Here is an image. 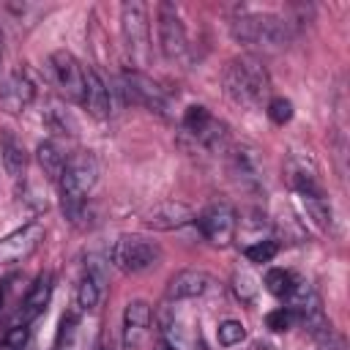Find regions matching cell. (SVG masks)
Wrapping results in <instances>:
<instances>
[{
  "label": "cell",
  "mask_w": 350,
  "mask_h": 350,
  "mask_svg": "<svg viewBox=\"0 0 350 350\" xmlns=\"http://www.w3.org/2000/svg\"><path fill=\"white\" fill-rule=\"evenodd\" d=\"M211 290V276L200 268H183L167 282V298L170 301H191Z\"/></svg>",
  "instance_id": "16"
},
{
  "label": "cell",
  "mask_w": 350,
  "mask_h": 350,
  "mask_svg": "<svg viewBox=\"0 0 350 350\" xmlns=\"http://www.w3.org/2000/svg\"><path fill=\"white\" fill-rule=\"evenodd\" d=\"M306 216L320 227V230H331L334 227V211H331V202L325 197V191H317V194H306V197H298Z\"/></svg>",
  "instance_id": "22"
},
{
  "label": "cell",
  "mask_w": 350,
  "mask_h": 350,
  "mask_svg": "<svg viewBox=\"0 0 350 350\" xmlns=\"http://www.w3.org/2000/svg\"><path fill=\"white\" fill-rule=\"evenodd\" d=\"M230 33L238 44L257 49H282L290 38V22L273 14H241L230 22Z\"/></svg>",
  "instance_id": "3"
},
{
  "label": "cell",
  "mask_w": 350,
  "mask_h": 350,
  "mask_svg": "<svg viewBox=\"0 0 350 350\" xmlns=\"http://www.w3.org/2000/svg\"><path fill=\"white\" fill-rule=\"evenodd\" d=\"M41 241H44V224L41 221H27V224L16 227L14 232L0 238V265L27 260L41 246Z\"/></svg>",
  "instance_id": "10"
},
{
  "label": "cell",
  "mask_w": 350,
  "mask_h": 350,
  "mask_svg": "<svg viewBox=\"0 0 350 350\" xmlns=\"http://www.w3.org/2000/svg\"><path fill=\"white\" fill-rule=\"evenodd\" d=\"M36 161H38L41 172H44L49 180H57L60 172H63V167H66V161H68V156L60 150V145H57L55 139H46V142H41V145L36 148Z\"/></svg>",
  "instance_id": "21"
},
{
  "label": "cell",
  "mask_w": 350,
  "mask_h": 350,
  "mask_svg": "<svg viewBox=\"0 0 350 350\" xmlns=\"http://www.w3.org/2000/svg\"><path fill=\"white\" fill-rule=\"evenodd\" d=\"M221 88L224 96L243 109L260 107L271 93V77L265 66L254 55H238L232 57L221 71Z\"/></svg>",
  "instance_id": "1"
},
{
  "label": "cell",
  "mask_w": 350,
  "mask_h": 350,
  "mask_svg": "<svg viewBox=\"0 0 350 350\" xmlns=\"http://www.w3.org/2000/svg\"><path fill=\"white\" fill-rule=\"evenodd\" d=\"M293 323H295V314H293L287 306H279V309L268 312V317H265V325H268L271 331H276V334L293 328Z\"/></svg>",
  "instance_id": "28"
},
{
  "label": "cell",
  "mask_w": 350,
  "mask_h": 350,
  "mask_svg": "<svg viewBox=\"0 0 350 350\" xmlns=\"http://www.w3.org/2000/svg\"><path fill=\"white\" fill-rule=\"evenodd\" d=\"M216 336H219L221 347H235V345H241L246 339V328H243L241 320H221Z\"/></svg>",
  "instance_id": "26"
},
{
  "label": "cell",
  "mask_w": 350,
  "mask_h": 350,
  "mask_svg": "<svg viewBox=\"0 0 350 350\" xmlns=\"http://www.w3.org/2000/svg\"><path fill=\"white\" fill-rule=\"evenodd\" d=\"M194 221H197L202 238L219 249L230 246L235 238V230H238V216H235L232 205H227V202H211L205 211L197 213Z\"/></svg>",
  "instance_id": "9"
},
{
  "label": "cell",
  "mask_w": 350,
  "mask_h": 350,
  "mask_svg": "<svg viewBox=\"0 0 350 350\" xmlns=\"http://www.w3.org/2000/svg\"><path fill=\"white\" fill-rule=\"evenodd\" d=\"M82 107L93 115V118H109L112 115V96L107 82L101 79V74L96 68H85V98Z\"/></svg>",
  "instance_id": "17"
},
{
  "label": "cell",
  "mask_w": 350,
  "mask_h": 350,
  "mask_svg": "<svg viewBox=\"0 0 350 350\" xmlns=\"http://www.w3.org/2000/svg\"><path fill=\"white\" fill-rule=\"evenodd\" d=\"M120 36L129 57L137 66L148 63L150 55V22H148V5L139 0H129L120 5Z\"/></svg>",
  "instance_id": "5"
},
{
  "label": "cell",
  "mask_w": 350,
  "mask_h": 350,
  "mask_svg": "<svg viewBox=\"0 0 350 350\" xmlns=\"http://www.w3.org/2000/svg\"><path fill=\"white\" fill-rule=\"evenodd\" d=\"M156 350H178V347H172V345H167V342L156 339Z\"/></svg>",
  "instance_id": "31"
},
{
  "label": "cell",
  "mask_w": 350,
  "mask_h": 350,
  "mask_svg": "<svg viewBox=\"0 0 350 350\" xmlns=\"http://www.w3.org/2000/svg\"><path fill=\"white\" fill-rule=\"evenodd\" d=\"M156 33H159V49L167 60H180L189 49L186 25L172 3H159L156 8Z\"/></svg>",
  "instance_id": "8"
},
{
  "label": "cell",
  "mask_w": 350,
  "mask_h": 350,
  "mask_svg": "<svg viewBox=\"0 0 350 350\" xmlns=\"http://www.w3.org/2000/svg\"><path fill=\"white\" fill-rule=\"evenodd\" d=\"M49 77L55 88L74 104H82L85 98V66L68 52V49H55L46 60Z\"/></svg>",
  "instance_id": "7"
},
{
  "label": "cell",
  "mask_w": 350,
  "mask_h": 350,
  "mask_svg": "<svg viewBox=\"0 0 350 350\" xmlns=\"http://www.w3.org/2000/svg\"><path fill=\"white\" fill-rule=\"evenodd\" d=\"M268 118L276 123V126H284L290 118H293V101L290 98H284V96H273L271 101H268Z\"/></svg>",
  "instance_id": "27"
},
{
  "label": "cell",
  "mask_w": 350,
  "mask_h": 350,
  "mask_svg": "<svg viewBox=\"0 0 350 350\" xmlns=\"http://www.w3.org/2000/svg\"><path fill=\"white\" fill-rule=\"evenodd\" d=\"M150 323H153L150 304L142 301V298L129 301L126 309H123V347L137 350L145 342V336L150 334Z\"/></svg>",
  "instance_id": "14"
},
{
  "label": "cell",
  "mask_w": 350,
  "mask_h": 350,
  "mask_svg": "<svg viewBox=\"0 0 350 350\" xmlns=\"http://www.w3.org/2000/svg\"><path fill=\"white\" fill-rule=\"evenodd\" d=\"M183 129L213 153H224L230 148V129L202 104H191L183 112Z\"/></svg>",
  "instance_id": "6"
},
{
  "label": "cell",
  "mask_w": 350,
  "mask_h": 350,
  "mask_svg": "<svg viewBox=\"0 0 350 350\" xmlns=\"http://www.w3.org/2000/svg\"><path fill=\"white\" fill-rule=\"evenodd\" d=\"M98 183V161L90 150H77L68 156L60 178H57V186H60V208H63V216L77 224L82 216H85V208H88V194L96 189Z\"/></svg>",
  "instance_id": "2"
},
{
  "label": "cell",
  "mask_w": 350,
  "mask_h": 350,
  "mask_svg": "<svg viewBox=\"0 0 350 350\" xmlns=\"http://www.w3.org/2000/svg\"><path fill=\"white\" fill-rule=\"evenodd\" d=\"M0 98H3V107L8 112H22V109H27L33 104L36 85H33V79L22 68H16V71L5 74L3 88H0Z\"/></svg>",
  "instance_id": "15"
},
{
  "label": "cell",
  "mask_w": 350,
  "mask_h": 350,
  "mask_svg": "<svg viewBox=\"0 0 350 350\" xmlns=\"http://www.w3.org/2000/svg\"><path fill=\"white\" fill-rule=\"evenodd\" d=\"M159 260H161L159 243L145 235H134V232L118 235L109 249V262L123 273H142L153 268Z\"/></svg>",
  "instance_id": "4"
},
{
  "label": "cell",
  "mask_w": 350,
  "mask_h": 350,
  "mask_svg": "<svg viewBox=\"0 0 350 350\" xmlns=\"http://www.w3.org/2000/svg\"><path fill=\"white\" fill-rule=\"evenodd\" d=\"M44 123H46L49 131L57 134V137H74V134H77V120H74V115H71L68 109L57 107V104H52V107L44 112Z\"/></svg>",
  "instance_id": "23"
},
{
  "label": "cell",
  "mask_w": 350,
  "mask_h": 350,
  "mask_svg": "<svg viewBox=\"0 0 350 350\" xmlns=\"http://www.w3.org/2000/svg\"><path fill=\"white\" fill-rule=\"evenodd\" d=\"M279 252V243L273 238H257L249 246H243V254L249 262H271Z\"/></svg>",
  "instance_id": "25"
},
{
  "label": "cell",
  "mask_w": 350,
  "mask_h": 350,
  "mask_svg": "<svg viewBox=\"0 0 350 350\" xmlns=\"http://www.w3.org/2000/svg\"><path fill=\"white\" fill-rule=\"evenodd\" d=\"M0 63H3V30H0Z\"/></svg>",
  "instance_id": "32"
},
{
  "label": "cell",
  "mask_w": 350,
  "mask_h": 350,
  "mask_svg": "<svg viewBox=\"0 0 350 350\" xmlns=\"http://www.w3.org/2000/svg\"><path fill=\"white\" fill-rule=\"evenodd\" d=\"M0 159H3V167H5V172L11 178L25 175V170H27V148L16 137L14 129H3L0 131Z\"/></svg>",
  "instance_id": "19"
},
{
  "label": "cell",
  "mask_w": 350,
  "mask_h": 350,
  "mask_svg": "<svg viewBox=\"0 0 350 350\" xmlns=\"http://www.w3.org/2000/svg\"><path fill=\"white\" fill-rule=\"evenodd\" d=\"M194 221V211L180 202V200H164V202H156L153 208H148L142 213V224L150 227V230H161V232H170V230H180L186 224Z\"/></svg>",
  "instance_id": "13"
},
{
  "label": "cell",
  "mask_w": 350,
  "mask_h": 350,
  "mask_svg": "<svg viewBox=\"0 0 350 350\" xmlns=\"http://www.w3.org/2000/svg\"><path fill=\"white\" fill-rule=\"evenodd\" d=\"M224 156H227L230 175L235 178L238 186L252 189V191H257L262 186V161H260V153L254 148L230 142V148L224 150Z\"/></svg>",
  "instance_id": "11"
},
{
  "label": "cell",
  "mask_w": 350,
  "mask_h": 350,
  "mask_svg": "<svg viewBox=\"0 0 350 350\" xmlns=\"http://www.w3.org/2000/svg\"><path fill=\"white\" fill-rule=\"evenodd\" d=\"M120 93L126 96V101L139 104L150 112H164L167 109V93L142 71H126L120 77Z\"/></svg>",
  "instance_id": "12"
},
{
  "label": "cell",
  "mask_w": 350,
  "mask_h": 350,
  "mask_svg": "<svg viewBox=\"0 0 350 350\" xmlns=\"http://www.w3.org/2000/svg\"><path fill=\"white\" fill-rule=\"evenodd\" d=\"M49 298H52V273L44 271V273L36 276V282L30 284V290H27V295H25V301H22L19 323L30 325L36 317H41L44 309H46V304H49Z\"/></svg>",
  "instance_id": "18"
},
{
  "label": "cell",
  "mask_w": 350,
  "mask_h": 350,
  "mask_svg": "<svg viewBox=\"0 0 350 350\" xmlns=\"http://www.w3.org/2000/svg\"><path fill=\"white\" fill-rule=\"evenodd\" d=\"M295 279H298V276H293V273L284 271V268H271V271L265 273V290L273 293L276 298H287L290 290L295 287Z\"/></svg>",
  "instance_id": "24"
},
{
  "label": "cell",
  "mask_w": 350,
  "mask_h": 350,
  "mask_svg": "<svg viewBox=\"0 0 350 350\" xmlns=\"http://www.w3.org/2000/svg\"><path fill=\"white\" fill-rule=\"evenodd\" d=\"M235 293H238L241 301H252L257 295V279L246 271H238L235 273Z\"/></svg>",
  "instance_id": "29"
},
{
  "label": "cell",
  "mask_w": 350,
  "mask_h": 350,
  "mask_svg": "<svg viewBox=\"0 0 350 350\" xmlns=\"http://www.w3.org/2000/svg\"><path fill=\"white\" fill-rule=\"evenodd\" d=\"M8 290H11V279H3L0 282V312H3V306L8 301Z\"/></svg>",
  "instance_id": "30"
},
{
  "label": "cell",
  "mask_w": 350,
  "mask_h": 350,
  "mask_svg": "<svg viewBox=\"0 0 350 350\" xmlns=\"http://www.w3.org/2000/svg\"><path fill=\"white\" fill-rule=\"evenodd\" d=\"M101 293H104V276L93 265H88L85 273L77 282V290H74L77 312H93L98 306V301H101Z\"/></svg>",
  "instance_id": "20"
}]
</instances>
